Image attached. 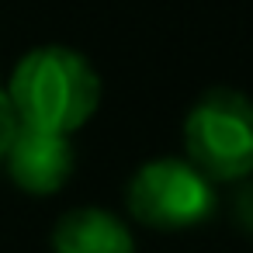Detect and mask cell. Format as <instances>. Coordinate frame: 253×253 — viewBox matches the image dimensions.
<instances>
[{"instance_id":"cell-4","label":"cell","mask_w":253,"mask_h":253,"mask_svg":"<svg viewBox=\"0 0 253 253\" xmlns=\"http://www.w3.org/2000/svg\"><path fill=\"white\" fill-rule=\"evenodd\" d=\"M4 170L25 194H56L77 170V149L70 135L21 125L4 156Z\"/></svg>"},{"instance_id":"cell-1","label":"cell","mask_w":253,"mask_h":253,"mask_svg":"<svg viewBox=\"0 0 253 253\" xmlns=\"http://www.w3.org/2000/svg\"><path fill=\"white\" fill-rule=\"evenodd\" d=\"M4 90L21 125L73 135L97 115L104 84L84 52L70 45H39L18 59Z\"/></svg>"},{"instance_id":"cell-6","label":"cell","mask_w":253,"mask_h":253,"mask_svg":"<svg viewBox=\"0 0 253 253\" xmlns=\"http://www.w3.org/2000/svg\"><path fill=\"white\" fill-rule=\"evenodd\" d=\"M229 218L232 225L253 239V177L239 180L236 191H232V201H229Z\"/></svg>"},{"instance_id":"cell-5","label":"cell","mask_w":253,"mask_h":253,"mask_svg":"<svg viewBox=\"0 0 253 253\" xmlns=\"http://www.w3.org/2000/svg\"><path fill=\"white\" fill-rule=\"evenodd\" d=\"M52 253H135V236L122 215L80 205L59 215L52 229Z\"/></svg>"},{"instance_id":"cell-7","label":"cell","mask_w":253,"mask_h":253,"mask_svg":"<svg viewBox=\"0 0 253 253\" xmlns=\"http://www.w3.org/2000/svg\"><path fill=\"white\" fill-rule=\"evenodd\" d=\"M18 128H21V122H18L14 108H11V97H7L4 84H0V163H4V156H7V149H11Z\"/></svg>"},{"instance_id":"cell-2","label":"cell","mask_w":253,"mask_h":253,"mask_svg":"<svg viewBox=\"0 0 253 253\" xmlns=\"http://www.w3.org/2000/svg\"><path fill=\"white\" fill-rule=\"evenodd\" d=\"M184 156L211 184L253 177V101L236 87H208L184 115Z\"/></svg>"},{"instance_id":"cell-3","label":"cell","mask_w":253,"mask_h":253,"mask_svg":"<svg viewBox=\"0 0 253 253\" xmlns=\"http://www.w3.org/2000/svg\"><path fill=\"white\" fill-rule=\"evenodd\" d=\"M125 205L153 232H187L218 211V191L187 156H153L128 177Z\"/></svg>"}]
</instances>
